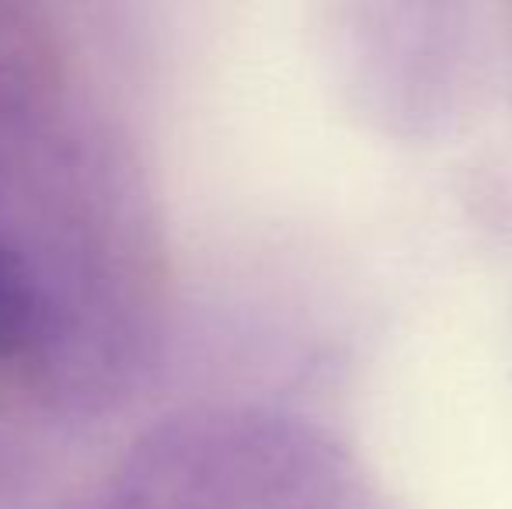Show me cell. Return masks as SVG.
Returning a JSON list of instances; mask_svg holds the SVG:
<instances>
[{
  "label": "cell",
  "instance_id": "6da1fadb",
  "mask_svg": "<svg viewBox=\"0 0 512 509\" xmlns=\"http://www.w3.org/2000/svg\"><path fill=\"white\" fill-rule=\"evenodd\" d=\"M42 307L32 272L0 234V360L21 356L39 335Z\"/></svg>",
  "mask_w": 512,
  "mask_h": 509
}]
</instances>
